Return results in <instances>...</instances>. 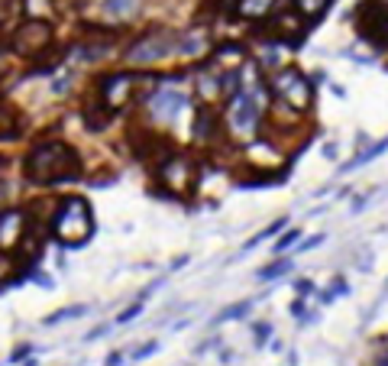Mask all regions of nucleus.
<instances>
[{
    "mask_svg": "<svg viewBox=\"0 0 388 366\" xmlns=\"http://www.w3.org/2000/svg\"><path fill=\"white\" fill-rule=\"evenodd\" d=\"M17 133V114L10 107H0V140H7Z\"/></svg>",
    "mask_w": 388,
    "mask_h": 366,
    "instance_id": "obj_18",
    "label": "nucleus"
},
{
    "mask_svg": "<svg viewBox=\"0 0 388 366\" xmlns=\"http://www.w3.org/2000/svg\"><path fill=\"white\" fill-rule=\"evenodd\" d=\"M291 273V263H288V259H275V263L269 266V269H259V279H282V276H288Z\"/></svg>",
    "mask_w": 388,
    "mask_h": 366,
    "instance_id": "obj_19",
    "label": "nucleus"
},
{
    "mask_svg": "<svg viewBox=\"0 0 388 366\" xmlns=\"http://www.w3.org/2000/svg\"><path fill=\"white\" fill-rule=\"evenodd\" d=\"M375 366H388V347L379 350V357H375Z\"/></svg>",
    "mask_w": 388,
    "mask_h": 366,
    "instance_id": "obj_30",
    "label": "nucleus"
},
{
    "mask_svg": "<svg viewBox=\"0 0 388 366\" xmlns=\"http://www.w3.org/2000/svg\"><path fill=\"white\" fill-rule=\"evenodd\" d=\"M23 7H26V0H0V26L20 20Z\"/></svg>",
    "mask_w": 388,
    "mask_h": 366,
    "instance_id": "obj_17",
    "label": "nucleus"
},
{
    "mask_svg": "<svg viewBox=\"0 0 388 366\" xmlns=\"http://www.w3.org/2000/svg\"><path fill=\"white\" fill-rule=\"evenodd\" d=\"M253 334H256V347H265L269 344V334H272V327L269 324H253Z\"/></svg>",
    "mask_w": 388,
    "mask_h": 366,
    "instance_id": "obj_23",
    "label": "nucleus"
},
{
    "mask_svg": "<svg viewBox=\"0 0 388 366\" xmlns=\"http://www.w3.org/2000/svg\"><path fill=\"white\" fill-rule=\"evenodd\" d=\"M78 315H88V305H71V308H62V311H55V315H49L46 318V324H59V321H65V318H78Z\"/></svg>",
    "mask_w": 388,
    "mask_h": 366,
    "instance_id": "obj_21",
    "label": "nucleus"
},
{
    "mask_svg": "<svg viewBox=\"0 0 388 366\" xmlns=\"http://www.w3.org/2000/svg\"><path fill=\"white\" fill-rule=\"evenodd\" d=\"M185 104H188V97L181 91H175V88H165V91H159V94H152V101H149V107H152V114L159 120H175L178 114L185 111Z\"/></svg>",
    "mask_w": 388,
    "mask_h": 366,
    "instance_id": "obj_11",
    "label": "nucleus"
},
{
    "mask_svg": "<svg viewBox=\"0 0 388 366\" xmlns=\"http://www.w3.org/2000/svg\"><path fill=\"white\" fill-rule=\"evenodd\" d=\"M29 357V347H20V350H13V353H10V363H17V360H26Z\"/></svg>",
    "mask_w": 388,
    "mask_h": 366,
    "instance_id": "obj_29",
    "label": "nucleus"
},
{
    "mask_svg": "<svg viewBox=\"0 0 388 366\" xmlns=\"http://www.w3.org/2000/svg\"><path fill=\"white\" fill-rule=\"evenodd\" d=\"M324 156H327V159H333V156H337V146H333V143L324 146Z\"/></svg>",
    "mask_w": 388,
    "mask_h": 366,
    "instance_id": "obj_32",
    "label": "nucleus"
},
{
    "mask_svg": "<svg viewBox=\"0 0 388 366\" xmlns=\"http://www.w3.org/2000/svg\"><path fill=\"white\" fill-rule=\"evenodd\" d=\"M295 292H298V298H307L314 292V282L311 279H298L295 282Z\"/></svg>",
    "mask_w": 388,
    "mask_h": 366,
    "instance_id": "obj_25",
    "label": "nucleus"
},
{
    "mask_svg": "<svg viewBox=\"0 0 388 366\" xmlns=\"http://www.w3.org/2000/svg\"><path fill=\"white\" fill-rule=\"evenodd\" d=\"M181 46V36L175 33H146L143 39H136L127 49V62L133 65H152V62H162L165 55L178 52Z\"/></svg>",
    "mask_w": 388,
    "mask_h": 366,
    "instance_id": "obj_5",
    "label": "nucleus"
},
{
    "mask_svg": "<svg viewBox=\"0 0 388 366\" xmlns=\"http://www.w3.org/2000/svg\"><path fill=\"white\" fill-rule=\"evenodd\" d=\"M279 0H237V17L240 20H265L272 17V10H275Z\"/></svg>",
    "mask_w": 388,
    "mask_h": 366,
    "instance_id": "obj_12",
    "label": "nucleus"
},
{
    "mask_svg": "<svg viewBox=\"0 0 388 366\" xmlns=\"http://www.w3.org/2000/svg\"><path fill=\"white\" fill-rule=\"evenodd\" d=\"M259 123H262V104L256 97V91L249 88H240L233 97H230V107H227V127L233 137L240 140H249L259 133Z\"/></svg>",
    "mask_w": 388,
    "mask_h": 366,
    "instance_id": "obj_4",
    "label": "nucleus"
},
{
    "mask_svg": "<svg viewBox=\"0 0 388 366\" xmlns=\"http://www.w3.org/2000/svg\"><path fill=\"white\" fill-rule=\"evenodd\" d=\"M52 233L68 243V247H81L88 243V237L94 233V214H91V205L85 198H65L52 217Z\"/></svg>",
    "mask_w": 388,
    "mask_h": 366,
    "instance_id": "obj_2",
    "label": "nucleus"
},
{
    "mask_svg": "<svg viewBox=\"0 0 388 366\" xmlns=\"http://www.w3.org/2000/svg\"><path fill=\"white\" fill-rule=\"evenodd\" d=\"M298 237H301V230H298V227L285 230V233H282V237L275 240V250H272V253H275V256H282L285 250H291V247H295V243H298Z\"/></svg>",
    "mask_w": 388,
    "mask_h": 366,
    "instance_id": "obj_20",
    "label": "nucleus"
},
{
    "mask_svg": "<svg viewBox=\"0 0 388 366\" xmlns=\"http://www.w3.org/2000/svg\"><path fill=\"white\" fill-rule=\"evenodd\" d=\"M52 4H55L62 13H65V10H78V0H52Z\"/></svg>",
    "mask_w": 388,
    "mask_h": 366,
    "instance_id": "obj_28",
    "label": "nucleus"
},
{
    "mask_svg": "<svg viewBox=\"0 0 388 366\" xmlns=\"http://www.w3.org/2000/svg\"><path fill=\"white\" fill-rule=\"evenodd\" d=\"M162 182L172 188V191H188L194 182V165L188 159H165L162 162Z\"/></svg>",
    "mask_w": 388,
    "mask_h": 366,
    "instance_id": "obj_10",
    "label": "nucleus"
},
{
    "mask_svg": "<svg viewBox=\"0 0 388 366\" xmlns=\"http://www.w3.org/2000/svg\"><path fill=\"white\" fill-rule=\"evenodd\" d=\"M155 350H159V344H146V347L136 350L133 357H136V360H143V357H149V353H155Z\"/></svg>",
    "mask_w": 388,
    "mask_h": 366,
    "instance_id": "obj_27",
    "label": "nucleus"
},
{
    "mask_svg": "<svg viewBox=\"0 0 388 366\" xmlns=\"http://www.w3.org/2000/svg\"><path fill=\"white\" fill-rule=\"evenodd\" d=\"M204 49H207V36L204 33H185L181 36V46H178L181 55H201Z\"/></svg>",
    "mask_w": 388,
    "mask_h": 366,
    "instance_id": "obj_14",
    "label": "nucleus"
},
{
    "mask_svg": "<svg viewBox=\"0 0 388 366\" xmlns=\"http://www.w3.org/2000/svg\"><path fill=\"white\" fill-rule=\"evenodd\" d=\"M49 43H52V26L43 23V20H26V23L17 26V33H13V49H17L20 55H36V52H43Z\"/></svg>",
    "mask_w": 388,
    "mask_h": 366,
    "instance_id": "obj_7",
    "label": "nucleus"
},
{
    "mask_svg": "<svg viewBox=\"0 0 388 366\" xmlns=\"http://www.w3.org/2000/svg\"><path fill=\"white\" fill-rule=\"evenodd\" d=\"M133 94V75H110L101 81V101L107 111H120Z\"/></svg>",
    "mask_w": 388,
    "mask_h": 366,
    "instance_id": "obj_9",
    "label": "nucleus"
},
{
    "mask_svg": "<svg viewBox=\"0 0 388 366\" xmlns=\"http://www.w3.org/2000/svg\"><path fill=\"white\" fill-rule=\"evenodd\" d=\"M253 311V298H243V301H237V305H227L223 311L217 315V321H240V318H246Z\"/></svg>",
    "mask_w": 388,
    "mask_h": 366,
    "instance_id": "obj_15",
    "label": "nucleus"
},
{
    "mask_svg": "<svg viewBox=\"0 0 388 366\" xmlns=\"http://www.w3.org/2000/svg\"><path fill=\"white\" fill-rule=\"evenodd\" d=\"M272 94L285 104L288 111H295V114H307L314 104L311 78L304 75L301 69H291V65H288V69H279L272 75Z\"/></svg>",
    "mask_w": 388,
    "mask_h": 366,
    "instance_id": "obj_3",
    "label": "nucleus"
},
{
    "mask_svg": "<svg viewBox=\"0 0 388 366\" xmlns=\"http://www.w3.org/2000/svg\"><path fill=\"white\" fill-rule=\"evenodd\" d=\"M291 4H295V13H298V17L307 20V23H314V20H321L324 13H327L333 0H291Z\"/></svg>",
    "mask_w": 388,
    "mask_h": 366,
    "instance_id": "obj_13",
    "label": "nucleus"
},
{
    "mask_svg": "<svg viewBox=\"0 0 388 366\" xmlns=\"http://www.w3.org/2000/svg\"><path fill=\"white\" fill-rule=\"evenodd\" d=\"M26 175L36 185H55V182H68L81 175V162L78 153L65 143H39L33 153L26 156Z\"/></svg>",
    "mask_w": 388,
    "mask_h": 366,
    "instance_id": "obj_1",
    "label": "nucleus"
},
{
    "mask_svg": "<svg viewBox=\"0 0 388 366\" xmlns=\"http://www.w3.org/2000/svg\"><path fill=\"white\" fill-rule=\"evenodd\" d=\"M136 7H139V0H104V10L110 17H133Z\"/></svg>",
    "mask_w": 388,
    "mask_h": 366,
    "instance_id": "obj_16",
    "label": "nucleus"
},
{
    "mask_svg": "<svg viewBox=\"0 0 388 366\" xmlns=\"http://www.w3.org/2000/svg\"><path fill=\"white\" fill-rule=\"evenodd\" d=\"M324 240H327V237H324V233H314L311 240H304V243H301V253H307V250H314V247H321Z\"/></svg>",
    "mask_w": 388,
    "mask_h": 366,
    "instance_id": "obj_26",
    "label": "nucleus"
},
{
    "mask_svg": "<svg viewBox=\"0 0 388 366\" xmlns=\"http://www.w3.org/2000/svg\"><path fill=\"white\" fill-rule=\"evenodd\" d=\"M139 311H143V305H139V301H136V305H130L127 311H120V318H117V324H130L133 321L136 315H139Z\"/></svg>",
    "mask_w": 388,
    "mask_h": 366,
    "instance_id": "obj_24",
    "label": "nucleus"
},
{
    "mask_svg": "<svg viewBox=\"0 0 388 366\" xmlns=\"http://www.w3.org/2000/svg\"><path fill=\"white\" fill-rule=\"evenodd\" d=\"M356 29L366 43L388 46V4L382 0H363L356 10Z\"/></svg>",
    "mask_w": 388,
    "mask_h": 366,
    "instance_id": "obj_6",
    "label": "nucleus"
},
{
    "mask_svg": "<svg viewBox=\"0 0 388 366\" xmlns=\"http://www.w3.org/2000/svg\"><path fill=\"white\" fill-rule=\"evenodd\" d=\"M26 233V214L20 208H4L0 211V250H17Z\"/></svg>",
    "mask_w": 388,
    "mask_h": 366,
    "instance_id": "obj_8",
    "label": "nucleus"
},
{
    "mask_svg": "<svg viewBox=\"0 0 388 366\" xmlns=\"http://www.w3.org/2000/svg\"><path fill=\"white\" fill-rule=\"evenodd\" d=\"M282 227H285V217H282V221H272V224H269V227H265V230H259V233H256V237H253V240H249V243H246V250H253V247H259L262 240H269V237H275V233H279V230H282Z\"/></svg>",
    "mask_w": 388,
    "mask_h": 366,
    "instance_id": "obj_22",
    "label": "nucleus"
},
{
    "mask_svg": "<svg viewBox=\"0 0 388 366\" xmlns=\"http://www.w3.org/2000/svg\"><path fill=\"white\" fill-rule=\"evenodd\" d=\"M117 363H123V353H110V357H107V366H117Z\"/></svg>",
    "mask_w": 388,
    "mask_h": 366,
    "instance_id": "obj_31",
    "label": "nucleus"
}]
</instances>
